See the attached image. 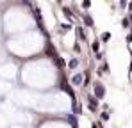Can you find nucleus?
I'll list each match as a JSON object with an SVG mask.
<instances>
[{
  "mask_svg": "<svg viewBox=\"0 0 132 128\" xmlns=\"http://www.w3.org/2000/svg\"><path fill=\"white\" fill-rule=\"evenodd\" d=\"M93 87H95V96H96V98H104V96H105V87H104L102 82H95Z\"/></svg>",
  "mask_w": 132,
  "mask_h": 128,
  "instance_id": "f257e3e1",
  "label": "nucleus"
},
{
  "mask_svg": "<svg viewBox=\"0 0 132 128\" xmlns=\"http://www.w3.org/2000/svg\"><path fill=\"white\" fill-rule=\"evenodd\" d=\"M96 107H98V102H95V98H93V96H89V108L95 112V110H96Z\"/></svg>",
  "mask_w": 132,
  "mask_h": 128,
  "instance_id": "f03ea898",
  "label": "nucleus"
},
{
  "mask_svg": "<svg viewBox=\"0 0 132 128\" xmlns=\"http://www.w3.org/2000/svg\"><path fill=\"white\" fill-rule=\"evenodd\" d=\"M71 82H73L75 85H80V84H82V75H75Z\"/></svg>",
  "mask_w": 132,
  "mask_h": 128,
  "instance_id": "7ed1b4c3",
  "label": "nucleus"
},
{
  "mask_svg": "<svg viewBox=\"0 0 132 128\" xmlns=\"http://www.w3.org/2000/svg\"><path fill=\"white\" fill-rule=\"evenodd\" d=\"M77 36H79V39H86V36H84L82 29H77Z\"/></svg>",
  "mask_w": 132,
  "mask_h": 128,
  "instance_id": "20e7f679",
  "label": "nucleus"
},
{
  "mask_svg": "<svg viewBox=\"0 0 132 128\" xmlns=\"http://www.w3.org/2000/svg\"><path fill=\"white\" fill-rule=\"evenodd\" d=\"M121 25H123V27L127 29V27L130 25V20H129V18H123V20H121Z\"/></svg>",
  "mask_w": 132,
  "mask_h": 128,
  "instance_id": "39448f33",
  "label": "nucleus"
},
{
  "mask_svg": "<svg viewBox=\"0 0 132 128\" xmlns=\"http://www.w3.org/2000/svg\"><path fill=\"white\" fill-rule=\"evenodd\" d=\"M109 38H111L109 32H104V34H102V39H104V41H109Z\"/></svg>",
  "mask_w": 132,
  "mask_h": 128,
  "instance_id": "423d86ee",
  "label": "nucleus"
},
{
  "mask_svg": "<svg viewBox=\"0 0 132 128\" xmlns=\"http://www.w3.org/2000/svg\"><path fill=\"white\" fill-rule=\"evenodd\" d=\"M84 21H86V25H89V27L93 25V21H91V18H89V16H86V18H84Z\"/></svg>",
  "mask_w": 132,
  "mask_h": 128,
  "instance_id": "0eeeda50",
  "label": "nucleus"
},
{
  "mask_svg": "<svg viewBox=\"0 0 132 128\" xmlns=\"http://www.w3.org/2000/svg\"><path fill=\"white\" fill-rule=\"evenodd\" d=\"M77 61H75V59H73V61H70V68H77Z\"/></svg>",
  "mask_w": 132,
  "mask_h": 128,
  "instance_id": "6e6552de",
  "label": "nucleus"
},
{
  "mask_svg": "<svg viewBox=\"0 0 132 128\" xmlns=\"http://www.w3.org/2000/svg\"><path fill=\"white\" fill-rule=\"evenodd\" d=\"M93 50H95V53H96V50H98V41L93 43Z\"/></svg>",
  "mask_w": 132,
  "mask_h": 128,
  "instance_id": "1a4fd4ad",
  "label": "nucleus"
},
{
  "mask_svg": "<svg viewBox=\"0 0 132 128\" xmlns=\"http://www.w3.org/2000/svg\"><path fill=\"white\" fill-rule=\"evenodd\" d=\"M125 4H127V0H120V5H121L123 9H125Z\"/></svg>",
  "mask_w": 132,
  "mask_h": 128,
  "instance_id": "9d476101",
  "label": "nucleus"
},
{
  "mask_svg": "<svg viewBox=\"0 0 132 128\" xmlns=\"http://www.w3.org/2000/svg\"><path fill=\"white\" fill-rule=\"evenodd\" d=\"M89 7V0H84V9H88Z\"/></svg>",
  "mask_w": 132,
  "mask_h": 128,
  "instance_id": "9b49d317",
  "label": "nucleus"
},
{
  "mask_svg": "<svg viewBox=\"0 0 132 128\" xmlns=\"http://www.w3.org/2000/svg\"><path fill=\"white\" fill-rule=\"evenodd\" d=\"M127 41H129V43H132V32L129 34V38H127Z\"/></svg>",
  "mask_w": 132,
  "mask_h": 128,
  "instance_id": "f8f14e48",
  "label": "nucleus"
},
{
  "mask_svg": "<svg viewBox=\"0 0 132 128\" xmlns=\"http://www.w3.org/2000/svg\"><path fill=\"white\" fill-rule=\"evenodd\" d=\"M91 128H96V125H91Z\"/></svg>",
  "mask_w": 132,
  "mask_h": 128,
  "instance_id": "ddd939ff",
  "label": "nucleus"
},
{
  "mask_svg": "<svg viewBox=\"0 0 132 128\" xmlns=\"http://www.w3.org/2000/svg\"><path fill=\"white\" fill-rule=\"evenodd\" d=\"M130 69H132V62H130Z\"/></svg>",
  "mask_w": 132,
  "mask_h": 128,
  "instance_id": "4468645a",
  "label": "nucleus"
}]
</instances>
